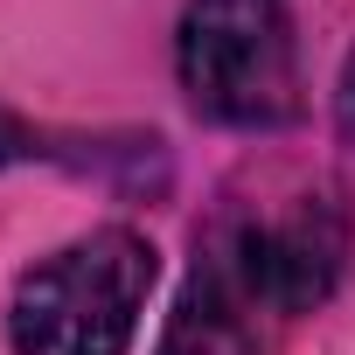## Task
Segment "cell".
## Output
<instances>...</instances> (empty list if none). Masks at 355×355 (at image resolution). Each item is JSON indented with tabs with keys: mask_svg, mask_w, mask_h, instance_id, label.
Segmentation results:
<instances>
[{
	"mask_svg": "<svg viewBox=\"0 0 355 355\" xmlns=\"http://www.w3.org/2000/svg\"><path fill=\"white\" fill-rule=\"evenodd\" d=\"M348 265V216L327 189L230 202L196 244V272L153 355H265L286 320L313 313Z\"/></svg>",
	"mask_w": 355,
	"mask_h": 355,
	"instance_id": "obj_1",
	"label": "cell"
},
{
	"mask_svg": "<svg viewBox=\"0 0 355 355\" xmlns=\"http://www.w3.org/2000/svg\"><path fill=\"white\" fill-rule=\"evenodd\" d=\"M153 244L125 223L91 230L21 272L8 300L15 355H125L153 293Z\"/></svg>",
	"mask_w": 355,
	"mask_h": 355,
	"instance_id": "obj_2",
	"label": "cell"
},
{
	"mask_svg": "<svg viewBox=\"0 0 355 355\" xmlns=\"http://www.w3.org/2000/svg\"><path fill=\"white\" fill-rule=\"evenodd\" d=\"M182 91L216 125H286L300 119V42L286 0H189L174 35Z\"/></svg>",
	"mask_w": 355,
	"mask_h": 355,
	"instance_id": "obj_3",
	"label": "cell"
},
{
	"mask_svg": "<svg viewBox=\"0 0 355 355\" xmlns=\"http://www.w3.org/2000/svg\"><path fill=\"white\" fill-rule=\"evenodd\" d=\"M21 153H35V139H28V125H21L8 105H0V167H8V160H21Z\"/></svg>",
	"mask_w": 355,
	"mask_h": 355,
	"instance_id": "obj_4",
	"label": "cell"
},
{
	"mask_svg": "<svg viewBox=\"0 0 355 355\" xmlns=\"http://www.w3.org/2000/svg\"><path fill=\"white\" fill-rule=\"evenodd\" d=\"M341 119H348V132H355V63H348V84H341Z\"/></svg>",
	"mask_w": 355,
	"mask_h": 355,
	"instance_id": "obj_5",
	"label": "cell"
}]
</instances>
